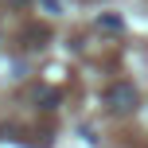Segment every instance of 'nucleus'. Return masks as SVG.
Wrapping results in <instances>:
<instances>
[{"label": "nucleus", "instance_id": "4", "mask_svg": "<svg viewBox=\"0 0 148 148\" xmlns=\"http://www.w3.org/2000/svg\"><path fill=\"white\" fill-rule=\"evenodd\" d=\"M39 4H43V12H47V16H59V12H62L59 0H39Z\"/></svg>", "mask_w": 148, "mask_h": 148}, {"label": "nucleus", "instance_id": "2", "mask_svg": "<svg viewBox=\"0 0 148 148\" xmlns=\"http://www.w3.org/2000/svg\"><path fill=\"white\" fill-rule=\"evenodd\" d=\"M35 101H43V109H55L59 105V90H35Z\"/></svg>", "mask_w": 148, "mask_h": 148}, {"label": "nucleus", "instance_id": "3", "mask_svg": "<svg viewBox=\"0 0 148 148\" xmlns=\"http://www.w3.org/2000/svg\"><path fill=\"white\" fill-rule=\"evenodd\" d=\"M97 27H113V31H117L121 20H117V16H97Z\"/></svg>", "mask_w": 148, "mask_h": 148}, {"label": "nucleus", "instance_id": "1", "mask_svg": "<svg viewBox=\"0 0 148 148\" xmlns=\"http://www.w3.org/2000/svg\"><path fill=\"white\" fill-rule=\"evenodd\" d=\"M136 101H140V94H136L133 82H113V86L105 90V109L117 113V117L133 113V109H136Z\"/></svg>", "mask_w": 148, "mask_h": 148}]
</instances>
